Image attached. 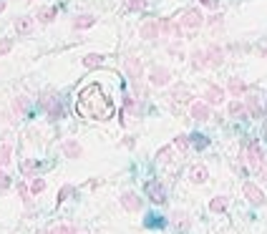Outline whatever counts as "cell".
Here are the masks:
<instances>
[{
  "label": "cell",
  "mask_w": 267,
  "mask_h": 234,
  "mask_svg": "<svg viewBox=\"0 0 267 234\" xmlns=\"http://www.w3.org/2000/svg\"><path fill=\"white\" fill-rule=\"evenodd\" d=\"M189 144L194 146L197 151H202V149H207V146H210V139L202 136V134H191V136H189Z\"/></svg>",
  "instance_id": "obj_30"
},
{
  "label": "cell",
  "mask_w": 267,
  "mask_h": 234,
  "mask_svg": "<svg viewBox=\"0 0 267 234\" xmlns=\"http://www.w3.org/2000/svg\"><path fill=\"white\" fill-rule=\"evenodd\" d=\"M207 66V53H204V48H197V51H191V68L194 71H204Z\"/></svg>",
  "instance_id": "obj_23"
},
{
  "label": "cell",
  "mask_w": 267,
  "mask_h": 234,
  "mask_svg": "<svg viewBox=\"0 0 267 234\" xmlns=\"http://www.w3.org/2000/svg\"><path fill=\"white\" fill-rule=\"evenodd\" d=\"M146 227H164V219L161 216H149L146 219Z\"/></svg>",
  "instance_id": "obj_40"
},
{
  "label": "cell",
  "mask_w": 267,
  "mask_h": 234,
  "mask_svg": "<svg viewBox=\"0 0 267 234\" xmlns=\"http://www.w3.org/2000/svg\"><path fill=\"white\" fill-rule=\"evenodd\" d=\"M71 194H73V186H71V184H66V186L61 189V192H58V204H61V201H66Z\"/></svg>",
  "instance_id": "obj_37"
},
{
  "label": "cell",
  "mask_w": 267,
  "mask_h": 234,
  "mask_svg": "<svg viewBox=\"0 0 267 234\" xmlns=\"http://www.w3.org/2000/svg\"><path fill=\"white\" fill-rule=\"evenodd\" d=\"M10 186H13V179L8 177V174L0 171V192H5V189H10Z\"/></svg>",
  "instance_id": "obj_38"
},
{
  "label": "cell",
  "mask_w": 267,
  "mask_h": 234,
  "mask_svg": "<svg viewBox=\"0 0 267 234\" xmlns=\"http://www.w3.org/2000/svg\"><path fill=\"white\" fill-rule=\"evenodd\" d=\"M227 91L232 96H242V93H247V83L242 78H229L227 81Z\"/></svg>",
  "instance_id": "obj_24"
},
{
  "label": "cell",
  "mask_w": 267,
  "mask_h": 234,
  "mask_svg": "<svg viewBox=\"0 0 267 234\" xmlns=\"http://www.w3.org/2000/svg\"><path fill=\"white\" fill-rule=\"evenodd\" d=\"M53 234H76V229H73L71 224H61V227H56Z\"/></svg>",
  "instance_id": "obj_39"
},
{
  "label": "cell",
  "mask_w": 267,
  "mask_h": 234,
  "mask_svg": "<svg viewBox=\"0 0 267 234\" xmlns=\"http://www.w3.org/2000/svg\"><path fill=\"white\" fill-rule=\"evenodd\" d=\"M262 159H265V151L260 149L257 141H249L245 149H242V154H240V162H242L245 166H249V169H257Z\"/></svg>",
  "instance_id": "obj_3"
},
{
  "label": "cell",
  "mask_w": 267,
  "mask_h": 234,
  "mask_svg": "<svg viewBox=\"0 0 267 234\" xmlns=\"http://www.w3.org/2000/svg\"><path fill=\"white\" fill-rule=\"evenodd\" d=\"M172 101H174V104H184V101H189L191 96H189V91L184 89V86H176V89L172 91V96H169Z\"/></svg>",
  "instance_id": "obj_28"
},
{
  "label": "cell",
  "mask_w": 267,
  "mask_h": 234,
  "mask_svg": "<svg viewBox=\"0 0 267 234\" xmlns=\"http://www.w3.org/2000/svg\"><path fill=\"white\" fill-rule=\"evenodd\" d=\"M204 53H207V63L210 66H222V61H225V48L219 46V43H210V46L204 48Z\"/></svg>",
  "instance_id": "obj_10"
},
{
  "label": "cell",
  "mask_w": 267,
  "mask_h": 234,
  "mask_svg": "<svg viewBox=\"0 0 267 234\" xmlns=\"http://www.w3.org/2000/svg\"><path fill=\"white\" fill-rule=\"evenodd\" d=\"M38 234H53V232H38Z\"/></svg>",
  "instance_id": "obj_47"
},
{
  "label": "cell",
  "mask_w": 267,
  "mask_h": 234,
  "mask_svg": "<svg viewBox=\"0 0 267 234\" xmlns=\"http://www.w3.org/2000/svg\"><path fill=\"white\" fill-rule=\"evenodd\" d=\"M38 104L43 106V111L48 113L51 121H58V119H63V116H66V108H63V104H61V98H56L51 91L43 93V96L38 98Z\"/></svg>",
  "instance_id": "obj_2"
},
{
  "label": "cell",
  "mask_w": 267,
  "mask_h": 234,
  "mask_svg": "<svg viewBox=\"0 0 267 234\" xmlns=\"http://www.w3.org/2000/svg\"><path fill=\"white\" fill-rule=\"evenodd\" d=\"M18 194H20V199L28 204V207H31V199H28V186L25 184H18Z\"/></svg>",
  "instance_id": "obj_41"
},
{
  "label": "cell",
  "mask_w": 267,
  "mask_h": 234,
  "mask_svg": "<svg viewBox=\"0 0 267 234\" xmlns=\"http://www.w3.org/2000/svg\"><path fill=\"white\" fill-rule=\"evenodd\" d=\"M124 146H129V149H131V146H134V139H131V136H126V139H124Z\"/></svg>",
  "instance_id": "obj_45"
},
{
  "label": "cell",
  "mask_w": 267,
  "mask_h": 234,
  "mask_svg": "<svg viewBox=\"0 0 267 234\" xmlns=\"http://www.w3.org/2000/svg\"><path fill=\"white\" fill-rule=\"evenodd\" d=\"M28 3H33V0H28Z\"/></svg>",
  "instance_id": "obj_48"
},
{
  "label": "cell",
  "mask_w": 267,
  "mask_h": 234,
  "mask_svg": "<svg viewBox=\"0 0 267 234\" xmlns=\"http://www.w3.org/2000/svg\"><path fill=\"white\" fill-rule=\"evenodd\" d=\"M210 25H222V16H212L210 18Z\"/></svg>",
  "instance_id": "obj_44"
},
{
  "label": "cell",
  "mask_w": 267,
  "mask_h": 234,
  "mask_svg": "<svg viewBox=\"0 0 267 234\" xmlns=\"http://www.w3.org/2000/svg\"><path fill=\"white\" fill-rule=\"evenodd\" d=\"M31 192H33V194H40V192H46V181L36 177V179L31 181Z\"/></svg>",
  "instance_id": "obj_35"
},
{
  "label": "cell",
  "mask_w": 267,
  "mask_h": 234,
  "mask_svg": "<svg viewBox=\"0 0 267 234\" xmlns=\"http://www.w3.org/2000/svg\"><path fill=\"white\" fill-rule=\"evenodd\" d=\"M124 68H126V76H129L134 83H139V81L144 78V63H141V58L129 55L126 61H124Z\"/></svg>",
  "instance_id": "obj_8"
},
{
  "label": "cell",
  "mask_w": 267,
  "mask_h": 234,
  "mask_svg": "<svg viewBox=\"0 0 267 234\" xmlns=\"http://www.w3.org/2000/svg\"><path fill=\"white\" fill-rule=\"evenodd\" d=\"M141 38L144 40H156L159 36H161V31H159V20H146L144 25H141Z\"/></svg>",
  "instance_id": "obj_17"
},
{
  "label": "cell",
  "mask_w": 267,
  "mask_h": 234,
  "mask_svg": "<svg viewBox=\"0 0 267 234\" xmlns=\"http://www.w3.org/2000/svg\"><path fill=\"white\" fill-rule=\"evenodd\" d=\"M204 23V16L199 8H187L182 16H179V25L187 28V31H197V28Z\"/></svg>",
  "instance_id": "obj_4"
},
{
  "label": "cell",
  "mask_w": 267,
  "mask_h": 234,
  "mask_svg": "<svg viewBox=\"0 0 267 234\" xmlns=\"http://www.w3.org/2000/svg\"><path fill=\"white\" fill-rule=\"evenodd\" d=\"M146 5H149V0H124V8L129 13H141L146 10Z\"/></svg>",
  "instance_id": "obj_27"
},
{
  "label": "cell",
  "mask_w": 267,
  "mask_h": 234,
  "mask_svg": "<svg viewBox=\"0 0 267 234\" xmlns=\"http://www.w3.org/2000/svg\"><path fill=\"white\" fill-rule=\"evenodd\" d=\"M103 58H106V55H101V53H86L81 63H83L86 68H96V66L103 63Z\"/></svg>",
  "instance_id": "obj_26"
},
{
  "label": "cell",
  "mask_w": 267,
  "mask_h": 234,
  "mask_svg": "<svg viewBox=\"0 0 267 234\" xmlns=\"http://www.w3.org/2000/svg\"><path fill=\"white\" fill-rule=\"evenodd\" d=\"M159 31H161V36H167V38H176V40L184 38V28L176 23V20H169V18H161L159 20Z\"/></svg>",
  "instance_id": "obj_9"
},
{
  "label": "cell",
  "mask_w": 267,
  "mask_h": 234,
  "mask_svg": "<svg viewBox=\"0 0 267 234\" xmlns=\"http://www.w3.org/2000/svg\"><path fill=\"white\" fill-rule=\"evenodd\" d=\"M167 51H169L172 55H176V58H184V53H182V40H176V43H172V46H167Z\"/></svg>",
  "instance_id": "obj_36"
},
{
  "label": "cell",
  "mask_w": 267,
  "mask_h": 234,
  "mask_svg": "<svg viewBox=\"0 0 267 234\" xmlns=\"http://www.w3.org/2000/svg\"><path fill=\"white\" fill-rule=\"evenodd\" d=\"M36 18H38L40 25H48V23H53V20L58 18V8H53V5H51V8H40Z\"/></svg>",
  "instance_id": "obj_21"
},
{
  "label": "cell",
  "mask_w": 267,
  "mask_h": 234,
  "mask_svg": "<svg viewBox=\"0 0 267 234\" xmlns=\"http://www.w3.org/2000/svg\"><path fill=\"white\" fill-rule=\"evenodd\" d=\"M229 116H247V106L242 104V101H232V104L227 106Z\"/></svg>",
  "instance_id": "obj_32"
},
{
  "label": "cell",
  "mask_w": 267,
  "mask_h": 234,
  "mask_svg": "<svg viewBox=\"0 0 267 234\" xmlns=\"http://www.w3.org/2000/svg\"><path fill=\"white\" fill-rule=\"evenodd\" d=\"M114 101L103 93V89L98 83H91L78 93L76 98V113L81 119H88V121H109L114 116Z\"/></svg>",
  "instance_id": "obj_1"
},
{
  "label": "cell",
  "mask_w": 267,
  "mask_h": 234,
  "mask_svg": "<svg viewBox=\"0 0 267 234\" xmlns=\"http://www.w3.org/2000/svg\"><path fill=\"white\" fill-rule=\"evenodd\" d=\"M242 194H245V199L252 204V207H262V204L267 201V199H265V192H262V189H260L255 181H245Z\"/></svg>",
  "instance_id": "obj_7"
},
{
  "label": "cell",
  "mask_w": 267,
  "mask_h": 234,
  "mask_svg": "<svg viewBox=\"0 0 267 234\" xmlns=\"http://www.w3.org/2000/svg\"><path fill=\"white\" fill-rule=\"evenodd\" d=\"M149 83L154 86V89H164V86L172 83V71L164 68V66H154L149 71Z\"/></svg>",
  "instance_id": "obj_6"
},
{
  "label": "cell",
  "mask_w": 267,
  "mask_h": 234,
  "mask_svg": "<svg viewBox=\"0 0 267 234\" xmlns=\"http://www.w3.org/2000/svg\"><path fill=\"white\" fill-rule=\"evenodd\" d=\"M61 149H63L66 159H81V156H83V146H81L76 139H66Z\"/></svg>",
  "instance_id": "obj_15"
},
{
  "label": "cell",
  "mask_w": 267,
  "mask_h": 234,
  "mask_svg": "<svg viewBox=\"0 0 267 234\" xmlns=\"http://www.w3.org/2000/svg\"><path fill=\"white\" fill-rule=\"evenodd\" d=\"M222 101H225V89H222V86H210V89L204 91V104L207 106H219Z\"/></svg>",
  "instance_id": "obj_13"
},
{
  "label": "cell",
  "mask_w": 267,
  "mask_h": 234,
  "mask_svg": "<svg viewBox=\"0 0 267 234\" xmlns=\"http://www.w3.org/2000/svg\"><path fill=\"white\" fill-rule=\"evenodd\" d=\"M172 156H174V146H164V149L156 151V162H159V164H169Z\"/></svg>",
  "instance_id": "obj_31"
},
{
  "label": "cell",
  "mask_w": 267,
  "mask_h": 234,
  "mask_svg": "<svg viewBox=\"0 0 267 234\" xmlns=\"http://www.w3.org/2000/svg\"><path fill=\"white\" fill-rule=\"evenodd\" d=\"M227 207H229V197H222V194L210 201V212H212V214H225Z\"/></svg>",
  "instance_id": "obj_22"
},
{
  "label": "cell",
  "mask_w": 267,
  "mask_h": 234,
  "mask_svg": "<svg viewBox=\"0 0 267 234\" xmlns=\"http://www.w3.org/2000/svg\"><path fill=\"white\" fill-rule=\"evenodd\" d=\"M13 28H16L18 36H31L33 28H36V18L33 16H20V18L13 20Z\"/></svg>",
  "instance_id": "obj_12"
},
{
  "label": "cell",
  "mask_w": 267,
  "mask_h": 234,
  "mask_svg": "<svg viewBox=\"0 0 267 234\" xmlns=\"http://www.w3.org/2000/svg\"><path fill=\"white\" fill-rule=\"evenodd\" d=\"M5 10V0H0V13H3Z\"/></svg>",
  "instance_id": "obj_46"
},
{
  "label": "cell",
  "mask_w": 267,
  "mask_h": 234,
  "mask_svg": "<svg viewBox=\"0 0 267 234\" xmlns=\"http://www.w3.org/2000/svg\"><path fill=\"white\" fill-rule=\"evenodd\" d=\"M202 5H207V8H217V0H199Z\"/></svg>",
  "instance_id": "obj_43"
},
{
  "label": "cell",
  "mask_w": 267,
  "mask_h": 234,
  "mask_svg": "<svg viewBox=\"0 0 267 234\" xmlns=\"http://www.w3.org/2000/svg\"><path fill=\"white\" fill-rule=\"evenodd\" d=\"M10 111H13V116L23 119V116L31 111V98H28V96H16V98H13V104H10Z\"/></svg>",
  "instance_id": "obj_14"
},
{
  "label": "cell",
  "mask_w": 267,
  "mask_h": 234,
  "mask_svg": "<svg viewBox=\"0 0 267 234\" xmlns=\"http://www.w3.org/2000/svg\"><path fill=\"white\" fill-rule=\"evenodd\" d=\"M141 199H139V194H134V192H124L121 194V207L126 209V212H139L141 209Z\"/></svg>",
  "instance_id": "obj_16"
},
{
  "label": "cell",
  "mask_w": 267,
  "mask_h": 234,
  "mask_svg": "<svg viewBox=\"0 0 267 234\" xmlns=\"http://www.w3.org/2000/svg\"><path fill=\"white\" fill-rule=\"evenodd\" d=\"M10 159H13V144L3 141V144H0V166H8Z\"/></svg>",
  "instance_id": "obj_25"
},
{
  "label": "cell",
  "mask_w": 267,
  "mask_h": 234,
  "mask_svg": "<svg viewBox=\"0 0 267 234\" xmlns=\"http://www.w3.org/2000/svg\"><path fill=\"white\" fill-rule=\"evenodd\" d=\"M38 169V162H25L23 164V174H33Z\"/></svg>",
  "instance_id": "obj_42"
},
{
  "label": "cell",
  "mask_w": 267,
  "mask_h": 234,
  "mask_svg": "<svg viewBox=\"0 0 267 234\" xmlns=\"http://www.w3.org/2000/svg\"><path fill=\"white\" fill-rule=\"evenodd\" d=\"M189 146H191V144H189V136H187V134H179V136L174 139V149H179V151H187Z\"/></svg>",
  "instance_id": "obj_33"
},
{
  "label": "cell",
  "mask_w": 267,
  "mask_h": 234,
  "mask_svg": "<svg viewBox=\"0 0 267 234\" xmlns=\"http://www.w3.org/2000/svg\"><path fill=\"white\" fill-rule=\"evenodd\" d=\"M189 179H191V184H204L207 179H210V171H207V166L197 164V166L189 169Z\"/></svg>",
  "instance_id": "obj_19"
},
{
  "label": "cell",
  "mask_w": 267,
  "mask_h": 234,
  "mask_svg": "<svg viewBox=\"0 0 267 234\" xmlns=\"http://www.w3.org/2000/svg\"><path fill=\"white\" fill-rule=\"evenodd\" d=\"M13 51V38H0V55H8Z\"/></svg>",
  "instance_id": "obj_34"
},
{
  "label": "cell",
  "mask_w": 267,
  "mask_h": 234,
  "mask_svg": "<svg viewBox=\"0 0 267 234\" xmlns=\"http://www.w3.org/2000/svg\"><path fill=\"white\" fill-rule=\"evenodd\" d=\"M144 192H146V199H152L154 204H164L167 201V189L159 179H149L144 184Z\"/></svg>",
  "instance_id": "obj_5"
},
{
  "label": "cell",
  "mask_w": 267,
  "mask_h": 234,
  "mask_svg": "<svg viewBox=\"0 0 267 234\" xmlns=\"http://www.w3.org/2000/svg\"><path fill=\"white\" fill-rule=\"evenodd\" d=\"M172 222H174V227L179 229V232H189V227H191V219H189L187 212H174L172 214Z\"/></svg>",
  "instance_id": "obj_20"
},
{
  "label": "cell",
  "mask_w": 267,
  "mask_h": 234,
  "mask_svg": "<svg viewBox=\"0 0 267 234\" xmlns=\"http://www.w3.org/2000/svg\"><path fill=\"white\" fill-rule=\"evenodd\" d=\"M245 106H247V113H252L257 119V116H262V108H260V101H257V96H249L247 101H245Z\"/></svg>",
  "instance_id": "obj_29"
},
{
  "label": "cell",
  "mask_w": 267,
  "mask_h": 234,
  "mask_svg": "<svg viewBox=\"0 0 267 234\" xmlns=\"http://www.w3.org/2000/svg\"><path fill=\"white\" fill-rule=\"evenodd\" d=\"M73 31H88V28L96 25V16H88V13H83V16H76L73 18Z\"/></svg>",
  "instance_id": "obj_18"
},
{
  "label": "cell",
  "mask_w": 267,
  "mask_h": 234,
  "mask_svg": "<svg viewBox=\"0 0 267 234\" xmlns=\"http://www.w3.org/2000/svg\"><path fill=\"white\" fill-rule=\"evenodd\" d=\"M189 116L194 121H207V119H212V106H207L204 101H194L189 108Z\"/></svg>",
  "instance_id": "obj_11"
}]
</instances>
